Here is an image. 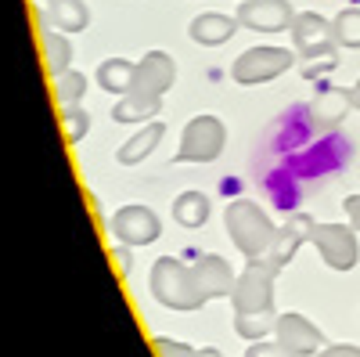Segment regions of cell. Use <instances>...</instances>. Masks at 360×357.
Masks as SVG:
<instances>
[{"label":"cell","mask_w":360,"mask_h":357,"mask_svg":"<svg viewBox=\"0 0 360 357\" xmlns=\"http://www.w3.org/2000/svg\"><path fill=\"white\" fill-rule=\"evenodd\" d=\"M281 275V267L270 256H256L245 263V271L238 275L231 307H234V332L245 336L249 343L263 339L266 332H274L278 314H274V282Z\"/></svg>","instance_id":"cell-1"},{"label":"cell","mask_w":360,"mask_h":357,"mask_svg":"<svg viewBox=\"0 0 360 357\" xmlns=\"http://www.w3.org/2000/svg\"><path fill=\"white\" fill-rule=\"evenodd\" d=\"M152 296L169 311H202L209 303V292L202 289L198 267H188L176 256H159L152 263Z\"/></svg>","instance_id":"cell-2"},{"label":"cell","mask_w":360,"mask_h":357,"mask_svg":"<svg viewBox=\"0 0 360 357\" xmlns=\"http://www.w3.org/2000/svg\"><path fill=\"white\" fill-rule=\"evenodd\" d=\"M224 227L231 234V242L238 246V253H245V260H256V256H266L270 246H274V220H270L252 199H234L227 202L224 210Z\"/></svg>","instance_id":"cell-3"},{"label":"cell","mask_w":360,"mask_h":357,"mask_svg":"<svg viewBox=\"0 0 360 357\" xmlns=\"http://www.w3.org/2000/svg\"><path fill=\"white\" fill-rule=\"evenodd\" d=\"M227 144V127L220 115H195L191 123L180 134V148H176V163H213Z\"/></svg>","instance_id":"cell-4"},{"label":"cell","mask_w":360,"mask_h":357,"mask_svg":"<svg viewBox=\"0 0 360 357\" xmlns=\"http://www.w3.org/2000/svg\"><path fill=\"white\" fill-rule=\"evenodd\" d=\"M295 62V54L288 47H249L245 54L234 58L231 65V80L242 87H256V83H270L281 73H288Z\"/></svg>","instance_id":"cell-5"},{"label":"cell","mask_w":360,"mask_h":357,"mask_svg":"<svg viewBox=\"0 0 360 357\" xmlns=\"http://www.w3.org/2000/svg\"><path fill=\"white\" fill-rule=\"evenodd\" d=\"M310 242L317 246L321 260L332 271H353L356 256H360V242H356V227L346 224H314Z\"/></svg>","instance_id":"cell-6"},{"label":"cell","mask_w":360,"mask_h":357,"mask_svg":"<svg viewBox=\"0 0 360 357\" xmlns=\"http://www.w3.org/2000/svg\"><path fill=\"white\" fill-rule=\"evenodd\" d=\"M292 44L295 54L310 58V62H324V58H335V33H332V22L321 18L317 11H299L292 18Z\"/></svg>","instance_id":"cell-7"},{"label":"cell","mask_w":360,"mask_h":357,"mask_svg":"<svg viewBox=\"0 0 360 357\" xmlns=\"http://www.w3.org/2000/svg\"><path fill=\"white\" fill-rule=\"evenodd\" d=\"M108 231H112L115 242H123V246H152L162 234V220H159L155 210H148V206H123V210L112 213Z\"/></svg>","instance_id":"cell-8"},{"label":"cell","mask_w":360,"mask_h":357,"mask_svg":"<svg viewBox=\"0 0 360 357\" xmlns=\"http://www.w3.org/2000/svg\"><path fill=\"white\" fill-rule=\"evenodd\" d=\"M176 80V62L166 54V51H148L137 69H134V83L127 94H137V98H162Z\"/></svg>","instance_id":"cell-9"},{"label":"cell","mask_w":360,"mask_h":357,"mask_svg":"<svg viewBox=\"0 0 360 357\" xmlns=\"http://www.w3.org/2000/svg\"><path fill=\"white\" fill-rule=\"evenodd\" d=\"M274 339L295 353V357H307V353H321L328 343H324V332L303 314H278V325H274Z\"/></svg>","instance_id":"cell-10"},{"label":"cell","mask_w":360,"mask_h":357,"mask_svg":"<svg viewBox=\"0 0 360 357\" xmlns=\"http://www.w3.org/2000/svg\"><path fill=\"white\" fill-rule=\"evenodd\" d=\"M234 18L252 33H281V29H292L295 11L288 0H242Z\"/></svg>","instance_id":"cell-11"},{"label":"cell","mask_w":360,"mask_h":357,"mask_svg":"<svg viewBox=\"0 0 360 357\" xmlns=\"http://www.w3.org/2000/svg\"><path fill=\"white\" fill-rule=\"evenodd\" d=\"M314 217H307V213H292L281 227H278V234H274V246H270V260H274L278 267H281V271H285V267H288V260L299 253V246H303V242H310V231H314Z\"/></svg>","instance_id":"cell-12"},{"label":"cell","mask_w":360,"mask_h":357,"mask_svg":"<svg viewBox=\"0 0 360 357\" xmlns=\"http://www.w3.org/2000/svg\"><path fill=\"white\" fill-rule=\"evenodd\" d=\"M238 25H242V22L231 18V15L205 11V15H198V18L188 25V33H191V40L202 44V47H220V44H227V40L234 37V29H238Z\"/></svg>","instance_id":"cell-13"},{"label":"cell","mask_w":360,"mask_h":357,"mask_svg":"<svg viewBox=\"0 0 360 357\" xmlns=\"http://www.w3.org/2000/svg\"><path fill=\"white\" fill-rule=\"evenodd\" d=\"M44 22L62 29V33H83V29L90 25V11H86L83 0H47Z\"/></svg>","instance_id":"cell-14"},{"label":"cell","mask_w":360,"mask_h":357,"mask_svg":"<svg viewBox=\"0 0 360 357\" xmlns=\"http://www.w3.org/2000/svg\"><path fill=\"white\" fill-rule=\"evenodd\" d=\"M162 137H166V123H155V119H152V123H148L144 130H137L130 141H123V144H119L115 159L123 163V166H137L141 159H148V156L155 152Z\"/></svg>","instance_id":"cell-15"},{"label":"cell","mask_w":360,"mask_h":357,"mask_svg":"<svg viewBox=\"0 0 360 357\" xmlns=\"http://www.w3.org/2000/svg\"><path fill=\"white\" fill-rule=\"evenodd\" d=\"M40 47H44V65H47L51 76L69 73V65H72V44L65 40L62 29L44 25V29H40Z\"/></svg>","instance_id":"cell-16"},{"label":"cell","mask_w":360,"mask_h":357,"mask_svg":"<svg viewBox=\"0 0 360 357\" xmlns=\"http://www.w3.org/2000/svg\"><path fill=\"white\" fill-rule=\"evenodd\" d=\"M173 220L180 227H202L209 220V199L202 192H180L173 199Z\"/></svg>","instance_id":"cell-17"},{"label":"cell","mask_w":360,"mask_h":357,"mask_svg":"<svg viewBox=\"0 0 360 357\" xmlns=\"http://www.w3.org/2000/svg\"><path fill=\"white\" fill-rule=\"evenodd\" d=\"M134 62H127V58H105V62L98 65V83L101 91L108 94H127L130 83H134Z\"/></svg>","instance_id":"cell-18"},{"label":"cell","mask_w":360,"mask_h":357,"mask_svg":"<svg viewBox=\"0 0 360 357\" xmlns=\"http://www.w3.org/2000/svg\"><path fill=\"white\" fill-rule=\"evenodd\" d=\"M162 108V98H137V94H123L112 108V119L115 123H144L152 119L155 112Z\"/></svg>","instance_id":"cell-19"},{"label":"cell","mask_w":360,"mask_h":357,"mask_svg":"<svg viewBox=\"0 0 360 357\" xmlns=\"http://www.w3.org/2000/svg\"><path fill=\"white\" fill-rule=\"evenodd\" d=\"M346 108H349V91H324L310 105L317 127H339V119L346 115Z\"/></svg>","instance_id":"cell-20"},{"label":"cell","mask_w":360,"mask_h":357,"mask_svg":"<svg viewBox=\"0 0 360 357\" xmlns=\"http://www.w3.org/2000/svg\"><path fill=\"white\" fill-rule=\"evenodd\" d=\"M332 33L339 47H360V8H346L332 18Z\"/></svg>","instance_id":"cell-21"},{"label":"cell","mask_w":360,"mask_h":357,"mask_svg":"<svg viewBox=\"0 0 360 357\" xmlns=\"http://www.w3.org/2000/svg\"><path fill=\"white\" fill-rule=\"evenodd\" d=\"M54 80V98H58V105H79V98L86 94V76L83 73H76V69H69V73H62V76H51Z\"/></svg>","instance_id":"cell-22"},{"label":"cell","mask_w":360,"mask_h":357,"mask_svg":"<svg viewBox=\"0 0 360 357\" xmlns=\"http://www.w3.org/2000/svg\"><path fill=\"white\" fill-rule=\"evenodd\" d=\"M62 127H65V141L69 144H79L90 130V112L79 108V105H65L62 108Z\"/></svg>","instance_id":"cell-23"},{"label":"cell","mask_w":360,"mask_h":357,"mask_svg":"<svg viewBox=\"0 0 360 357\" xmlns=\"http://www.w3.org/2000/svg\"><path fill=\"white\" fill-rule=\"evenodd\" d=\"M152 353H155V357H198L195 346L180 343V339H166V336H155V339H152Z\"/></svg>","instance_id":"cell-24"},{"label":"cell","mask_w":360,"mask_h":357,"mask_svg":"<svg viewBox=\"0 0 360 357\" xmlns=\"http://www.w3.org/2000/svg\"><path fill=\"white\" fill-rule=\"evenodd\" d=\"M245 357H295V353H288L278 339H256V343H249Z\"/></svg>","instance_id":"cell-25"},{"label":"cell","mask_w":360,"mask_h":357,"mask_svg":"<svg viewBox=\"0 0 360 357\" xmlns=\"http://www.w3.org/2000/svg\"><path fill=\"white\" fill-rule=\"evenodd\" d=\"M130 249H134V246H123V242L112 246V263L119 267V275H130V271H134V256H130Z\"/></svg>","instance_id":"cell-26"},{"label":"cell","mask_w":360,"mask_h":357,"mask_svg":"<svg viewBox=\"0 0 360 357\" xmlns=\"http://www.w3.org/2000/svg\"><path fill=\"white\" fill-rule=\"evenodd\" d=\"M317 357H360V346H353V343H332V346H324Z\"/></svg>","instance_id":"cell-27"},{"label":"cell","mask_w":360,"mask_h":357,"mask_svg":"<svg viewBox=\"0 0 360 357\" xmlns=\"http://www.w3.org/2000/svg\"><path fill=\"white\" fill-rule=\"evenodd\" d=\"M342 210H346V217H349V227L360 231V195H346Z\"/></svg>","instance_id":"cell-28"},{"label":"cell","mask_w":360,"mask_h":357,"mask_svg":"<svg viewBox=\"0 0 360 357\" xmlns=\"http://www.w3.org/2000/svg\"><path fill=\"white\" fill-rule=\"evenodd\" d=\"M349 105H353V108H360V80L349 87Z\"/></svg>","instance_id":"cell-29"},{"label":"cell","mask_w":360,"mask_h":357,"mask_svg":"<svg viewBox=\"0 0 360 357\" xmlns=\"http://www.w3.org/2000/svg\"><path fill=\"white\" fill-rule=\"evenodd\" d=\"M198 357H224V353H220L217 346H202V350H198Z\"/></svg>","instance_id":"cell-30"}]
</instances>
